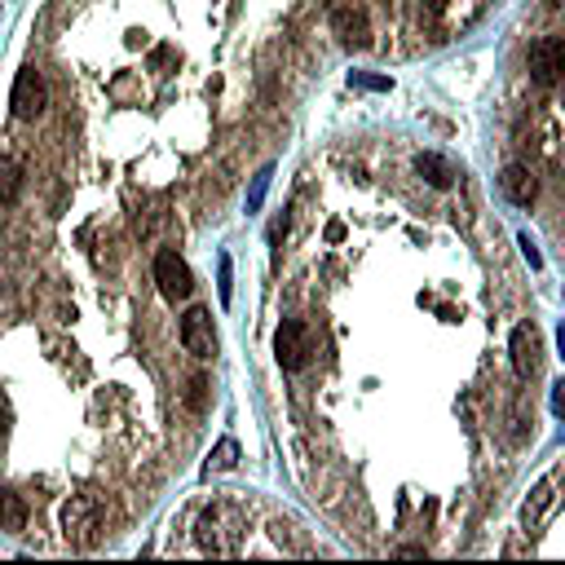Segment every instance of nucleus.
<instances>
[{"label":"nucleus","mask_w":565,"mask_h":565,"mask_svg":"<svg viewBox=\"0 0 565 565\" xmlns=\"http://www.w3.org/2000/svg\"><path fill=\"white\" fill-rule=\"evenodd\" d=\"M44 106H49V84H44V75L35 67H23L18 71V80H14V89H9V111H14L18 120H35Z\"/></svg>","instance_id":"nucleus-4"},{"label":"nucleus","mask_w":565,"mask_h":565,"mask_svg":"<svg viewBox=\"0 0 565 565\" xmlns=\"http://www.w3.org/2000/svg\"><path fill=\"white\" fill-rule=\"evenodd\" d=\"M309 327L300 323V318H283V327L274 332V358L283 371H300L305 358H309Z\"/></svg>","instance_id":"nucleus-5"},{"label":"nucleus","mask_w":565,"mask_h":565,"mask_svg":"<svg viewBox=\"0 0 565 565\" xmlns=\"http://www.w3.org/2000/svg\"><path fill=\"white\" fill-rule=\"evenodd\" d=\"M552 415H561V420H565V380L552 385Z\"/></svg>","instance_id":"nucleus-20"},{"label":"nucleus","mask_w":565,"mask_h":565,"mask_svg":"<svg viewBox=\"0 0 565 565\" xmlns=\"http://www.w3.org/2000/svg\"><path fill=\"white\" fill-rule=\"evenodd\" d=\"M332 32L345 49H366L371 44V27H366L363 9H336L332 14Z\"/></svg>","instance_id":"nucleus-10"},{"label":"nucleus","mask_w":565,"mask_h":565,"mask_svg":"<svg viewBox=\"0 0 565 565\" xmlns=\"http://www.w3.org/2000/svg\"><path fill=\"white\" fill-rule=\"evenodd\" d=\"M415 172H420L429 186H437V190H446V186L455 181V168L446 164L442 155H433V151H429V155H415Z\"/></svg>","instance_id":"nucleus-12"},{"label":"nucleus","mask_w":565,"mask_h":565,"mask_svg":"<svg viewBox=\"0 0 565 565\" xmlns=\"http://www.w3.org/2000/svg\"><path fill=\"white\" fill-rule=\"evenodd\" d=\"M243 531H248V517H243V508L230 503V499H217L212 508H203L200 521H195V539H200L203 552H212V557L239 552Z\"/></svg>","instance_id":"nucleus-1"},{"label":"nucleus","mask_w":565,"mask_h":565,"mask_svg":"<svg viewBox=\"0 0 565 565\" xmlns=\"http://www.w3.org/2000/svg\"><path fill=\"white\" fill-rule=\"evenodd\" d=\"M181 345H186V354H195V358H212V354H217L212 314H208L203 305L186 309V318H181Z\"/></svg>","instance_id":"nucleus-7"},{"label":"nucleus","mask_w":565,"mask_h":565,"mask_svg":"<svg viewBox=\"0 0 565 565\" xmlns=\"http://www.w3.org/2000/svg\"><path fill=\"white\" fill-rule=\"evenodd\" d=\"M18 190H23V172H18L14 160L0 155V203H14L18 200Z\"/></svg>","instance_id":"nucleus-15"},{"label":"nucleus","mask_w":565,"mask_h":565,"mask_svg":"<svg viewBox=\"0 0 565 565\" xmlns=\"http://www.w3.org/2000/svg\"><path fill=\"white\" fill-rule=\"evenodd\" d=\"M27 526V503L23 495H14L9 486H0V531H23Z\"/></svg>","instance_id":"nucleus-13"},{"label":"nucleus","mask_w":565,"mask_h":565,"mask_svg":"<svg viewBox=\"0 0 565 565\" xmlns=\"http://www.w3.org/2000/svg\"><path fill=\"white\" fill-rule=\"evenodd\" d=\"M203 389H208V380H200V375H195V380H190V394H186V398H190V406H195V411H200V406H203Z\"/></svg>","instance_id":"nucleus-21"},{"label":"nucleus","mask_w":565,"mask_h":565,"mask_svg":"<svg viewBox=\"0 0 565 565\" xmlns=\"http://www.w3.org/2000/svg\"><path fill=\"white\" fill-rule=\"evenodd\" d=\"M531 75L539 84H557L565 75V40L557 35H543L531 44Z\"/></svg>","instance_id":"nucleus-8"},{"label":"nucleus","mask_w":565,"mask_h":565,"mask_svg":"<svg viewBox=\"0 0 565 565\" xmlns=\"http://www.w3.org/2000/svg\"><path fill=\"white\" fill-rule=\"evenodd\" d=\"M269 177H274V172H269V168H261V172H257V177H252V190H248V212H257V208H261V203H266Z\"/></svg>","instance_id":"nucleus-17"},{"label":"nucleus","mask_w":565,"mask_h":565,"mask_svg":"<svg viewBox=\"0 0 565 565\" xmlns=\"http://www.w3.org/2000/svg\"><path fill=\"white\" fill-rule=\"evenodd\" d=\"M102 531V503L93 495H71V503L63 508V534L75 548H89Z\"/></svg>","instance_id":"nucleus-2"},{"label":"nucleus","mask_w":565,"mask_h":565,"mask_svg":"<svg viewBox=\"0 0 565 565\" xmlns=\"http://www.w3.org/2000/svg\"><path fill=\"white\" fill-rule=\"evenodd\" d=\"M557 482H561V472H548V477H543V482L531 491V499H526V512H521V517H526V531L543 526V517L552 512V503H557V495H552V491H557Z\"/></svg>","instance_id":"nucleus-11"},{"label":"nucleus","mask_w":565,"mask_h":565,"mask_svg":"<svg viewBox=\"0 0 565 565\" xmlns=\"http://www.w3.org/2000/svg\"><path fill=\"white\" fill-rule=\"evenodd\" d=\"M517 243H521V252H526V261H531V269H543V257H539V248L531 243V234H521Z\"/></svg>","instance_id":"nucleus-19"},{"label":"nucleus","mask_w":565,"mask_h":565,"mask_svg":"<svg viewBox=\"0 0 565 565\" xmlns=\"http://www.w3.org/2000/svg\"><path fill=\"white\" fill-rule=\"evenodd\" d=\"M239 468V442L234 437H221L217 446H212V455H208V472H230Z\"/></svg>","instance_id":"nucleus-14"},{"label":"nucleus","mask_w":565,"mask_h":565,"mask_svg":"<svg viewBox=\"0 0 565 565\" xmlns=\"http://www.w3.org/2000/svg\"><path fill=\"white\" fill-rule=\"evenodd\" d=\"M354 84H358V89H394L389 75H354Z\"/></svg>","instance_id":"nucleus-18"},{"label":"nucleus","mask_w":565,"mask_h":565,"mask_svg":"<svg viewBox=\"0 0 565 565\" xmlns=\"http://www.w3.org/2000/svg\"><path fill=\"white\" fill-rule=\"evenodd\" d=\"M508 354H512V366L521 380H534L539 366H543V336L534 323H517L512 327V340H508Z\"/></svg>","instance_id":"nucleus-6"},{"label":"nucleus","mask_w":565,"mask_h":565,"mask_svg":"<svg viewBox=\"0 0 565 565\" xmlns=\"http://www.w3.org/2000/svg\"><path fill=\"white\" fill-rule=\"evenodd\" d=\"M217 292H221V305H230V297H234V266H230V257H226V252L217 257Z\"/></svg>","instance_id":"nucleus-16"},{"label":"nucleus","mask_w":565,"mask_h":565,"mask_svg":"<svg viewBox=\"0 0 565 565\" xmlns=\"http://www.w3.org/2000/svg\"><path fill=\"white\" fill-rule=\"evenodd\" d=\"M499 190H503V200L517 203V208H531L534 195H539V181H534V172L526 164H508L499 172Z\"/></svg>","instance_id":"nucleus-9"},{"label":"nucleus","mask_w":565,"mask_h":565,"mask_svg":"<svg viewBox=\"0 0 565 565\" xmlns=\"http://www.w3.org/2000/svg\"><path fill=\"white\" fill-rule=\"evenodd\" d=\"M155 287H160V297H164L168 305L190 300V292H195V274H190V266H186L172 248H164V252L155 257Z\"/></svg>","instance_id":"nucleus-3"},{"label":"nucleus","mask_w":565,"mask_h":565,"mask_svg":"<svg viewBox=\"0 0 565 565\" xmlns=\"http://www.w3.org/2000/svg\"><path fill=\"white\" fill-rule=\"evenodd\" d=\"M557 349H561V358H565V327L557 332Z\"/></svg>","instance_id":"nucleus-22"}]
</instances>
